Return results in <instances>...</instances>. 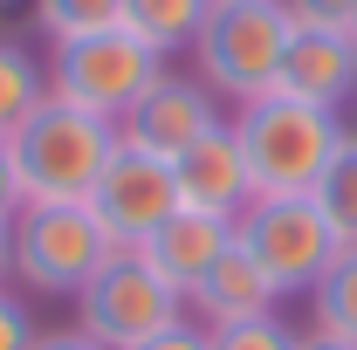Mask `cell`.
<instances>
[{"mask_svg":"<svg viewBox=\"0 0 357 350\" xmlns=\"http://www.w3.org/2000/svg\"><path fill=\"white\" fill-rule=\"evenodd\" d=\"M227 124L241 137L255 199H303V192H316L323 165H330L337 144H344V110H316V103H296V96H282V89L241 103Z\"/></svg>","mask_w":357,"mask_h":350,"instance_id":"obj_1","label":"cell"},{"mask_svg":"<svg viewBox=\"0 0 357 350\" xmlns=\"http://www.w3.org/2000/svg\"><path fill=\"white\" fill-rule=\"evenodd\" d=\"M14 151V172H21V199L28 206H89L96 178L117 151V124L89 117V110H69L48 96L42 110L7 137Z\"/></svg>","mask_w":357,"mask_h":350,"instance_id":"obj_2","label":"cell"},{"mask_svg":"<svg viewBox=\"0 0 357 350\" xmlns=\"http://www.w3.org/2000/svg\"><path fill=\"white\" fill-rule=\"evenodd\" d=\"M289 35H296V21H289V7L282 0H213V14H206V28H199V83L227 96L234 110L241 103H255L268 89L282 83V55H289Z\"/></svg>","mask_w":357,"mask_h":350,"instance_id":"obj_3","label":"cell"},{"mask_svg":"<svg viewBox=\"0 0 357 350\" xmlns=\"http://www.w3.org/2000/svg\"><path fill=\"white\" fill-rule=\"evenodd\" d=\"M158 76H165V55L144 48L131 28L76 35V42H55V55H48V96L103 117V124H117Z\"/></svg>","mask_w":357,"mask_h":350,"instance_id":"obj_4","label":"cell"},{"mask_svg":"<svg viewBox=\"0 0 357 350\" xmlns=\"http://www.w3.org/2000/svg\"><path fill=\"white\" fill-rule=\"evenodd\" d=\"M124 254L89 206H21L14 220V282L28 296H83Z\"/></svg>","mask_w":357,"mask_h":350,"instance_id":"obj_5","label":"cell"},{"mask_svg":"<svg viewBox=\"0 0 357 350\" xmlns=\"http://www.w3.org/2000/svg\"><path fill=\"white\" fill-rule=\"evenodd\" d=\"M234 241L261 261V275L282 289V296H310L316 282L330 275V261L344 254L337 227L323 220L310 192L303 199H255L248 213L234 220Z\"/></svg>","mask_w":357,"mask_h":350,"instance_id":"obj_6","label":"cell"},{"mask_svg":"<svg viewBox=\"0 0 357 350\" xmlns=\"http://www.w3.org/2000/svg\"><path fill=\"white\" fill-rule=\"evenodd\" d=\"M172 323H185V296L165 275H151L131 248L110 254V268L76 296V330L96 337L103 350H137V344H151L158 330H172Z\"/></svg>","mask_w":357,"mask_h":350,"instance_id":"obj_7","label":"cell"},{"mask_svg":"<svg viewBox=\"0 0 357 350\" xmlns=\"http://www.w3.org/2000/svg\"><path fill=\"white\" fill-rule=\"evenodd\" d=\"M213 124H220V110H213V89L199 83V76H158L117 117V144H131V151L158 158V165H178Z\"/></svg>","mask_w":357,"mask_h":350,"instance_id":"obj_8","label":"cell"},{"mask_svg":"<svg viewBox=\"0 0 357 350\" xmlns=\"http://www.w3.org/2000/svg\"><path fill=\"white\" fill-rule=\"evenodd\" d=\"M89 213L103 220V234H110L117 248H144L151 227L178 213L172 165H158V158H144L131 144H117L110 165H103V178H96V192H89Z\"/></svg>","mask_w":357,"mask_h":350,"instance_id":"obj_9","label":"cell"},{"mask_svg":"<svg viewBox=\"0 0 357 350\" xmlns=\"http://www.w3.org/2000/svg\"><path fill=\"white\" fill-rule=\"evenodd\" d=\"M172 185H178V206L213 213V220H241L248 206H255V178H248L241 137H234V124H227V117L172 165Z\"/></svg>","mask_w":357,"mask_h":350,"instance_id":"obj_10","label":"cell"},{"mask_svg":"<svg viewBox=\"0 0 357 350\" xmlns=\"http://www.w3.org/2000/svg\"><path fill=\"white\" fill-rule=\"evenodd\" d=\"M275 89L296 103H316V110H344L357 96V42L344 28H296Z\"/></svg>","mask_w":357,"mask_h":350,"instance_id":"obj_11","label":"cell"},{"mask_svg":"<svg viewBox=\"0 0 357 350\" xmlns=\"http://www.w3.org/2000/svg\"><path fill=\"white\" fill-rule=\"evenodd\" d=\"M227 248H234V220H213V213L178 206L172 220H158V227H151V241L131 248V254L151 268V275H165L178 296H192V282H206V268L220 261Z\"/></svg>","mask_w":357,"mask_h":350,"instance_id":"obj_12","label":"cell"},{"mask_svg":"<svg viewBox=\"0 0 357 350\" xmlns=\"http://www.w3.org/2000/svg\"><path fill=\"white\" fill-rule=\"evenodd\" d=\"M282 303V289L261 275V261L234 241L220 261L206 268V282H192V296H185V316L199 323V330H227V323H255V316H275Z\"/></svg>","mask_w":357,"mask_h":350,"instance_id":"obj_13","label":"cell"},{"mask_svg":"<svg viewBox=\"0 0 357 350\" xmlns=\"http://www.w3.org/2000/svg\"><path fill=\"white\" fill-rule=\"evenodd\" d=\"M206 14H213V0H124V21L117 28H131L137 42L158 48V55H178V48L199 42Z\"/></svg>","mask_w":357,"mask_h":350,"instance_id":"obj_14","label":"cell"},{"mask_svg":"<svg viewBox=\"0 0 357 350\" xmlns=\"http://www.w3.org/2000/svg\"><path fill=\"white\" fill-rule=\"evenodd\" d=\"M42 103H48L42 55H28L21 42H0V137H14Z\"/></svg>","mask_w":357,"mask_h":350,"instance_id":"obj_15","label":"cell"},{"mask_svg":"<svg viewBox=\"0 0 357 350\" xmlns=\"http://www.w3.org/2000/svg\"><path fill=\"white\" fill-rule=\"evenodd\" d=\"M310 330H323V337H337V344H357V248H344L337 261H330V275L310 289Z\"/></svg>","mask_w":357,"mask_h":350,"instance_id":"obj_16","label":"cell"},{"mask_svg":"<svg viewBox=\"0 0 357 350\" xmlns=\"http://www.w3.org/2000/svg\"><path fill=\"white\" fill-rule=\"evenodd\" d=\"M310 199L323 206V220L337 227V241L357 248V144H351V137H344V144H337V158L323 165V178H316Z\"/></svg>","mask_w":357,"mask_h":350,"instance_id":"obj_17","label":"cell"},{"mask_svg":"<svg viewBox=\"0 0 357 350\" xmlns=\"http://www.w3.org/2000/svg\"><path fill=\"white\" fill-rule=\"evenodd\" d=\"M35 21H42L48 42H76V35H103L124 21V0H35Z\"/></svg>","mask_w":357,"mask_h":350,"instance_id":"obj_18","label":"cell"},{"mask_svg":"<svg viewBox=\"0 0 357 350\" xmlns=\"http://www.w3.org/2000/svg\"><path fill=\"white\" fill-rule=\"evenodd\" d=\"M303 330H289L282 316H255V323H227V330H206V350H296Z\"/></svg>","mask_w":357,"mask_h":350,"instance_id":"obj_19","label":"cell"},{"mask_svg":"<svg viewBox=\"0 0 357 350\" xmlns=\"http://www.w3.org/2000/svg\"><path fill=\"white\" fill-rule=\"evenodd\" d=\"M35 337H42V330H35V309L7 282V289H0V350H35Z\"/></svg>","mask_w":357,"mask_h":350,"instance_id":"obj_20","label":"cell"},{"mask_svg":"<svg viewBox=\"0 0 357 350\" xmlns=\"http://www.w3.org/2000/svg\"><path fill=\"white\" fill-rule=\"evenodd\" d=\"M282 7H289L296 28H344L351 35V21H357V0H282Z\"/></svg>","mask_w":357,"mask_h":350,"instance_id":"obj_21","label":"cell"},{"mask_svg":"<svg viewBox=\"0 0 357 350\" xmlns=\"http://www.w3.org/2000/svg\"><path fill=\"white\" fill-rule=\"evenodd\" d=\"M21 206H28V199H21V172H14V151H7V137H0V220L14 227Z\"/></svg>","mask_w":357,"mask_h":350,"instance_id":"obj_22","label":"cell"},{"mask_svg":"<svg viewBox=\"0 0 357 350\" xmlns=\"http://www.w3.org/2000/svg\"><path fill=\"white\" fill-rule=\"evenodd\" d=\"M137 350H206V330L185 316V323H172V330H158L151 344H137Z\"/></svg>","mask_w":357,"mask_h":350,"instance_id":"obj_23","label":"cell"},{"mask_svg":"<svg viewBox=\"0 0 357 350\" xmlns=\"http://www.w3.org/2000/svg\"><path fill=\"white\" fill-rule=\"evenodd\" d=\"M35 350H103V344H96V337H83V330L69 323V330H42V337H35Z\"/></svg>","mask_w":357,"mask_h":350,"instance_id":"obj_24","label":"cell"},{"mask_svg":"<svg viewBox=\"0 0 357 350\" xmlns=\"http://www.w3.org/2000/svg\"><path fill=\"white\" fill-rule=\"evenodd\" d=\"M7 282H14V227L0 220V289H7Z\"/></svg>","mask_w":357,"mask_h":350,"instance_id":"obj_25","label":"cell"},{"mask_svg":"<svg viewBox=\"0 0 357 350\" xmlns=\"http://www.w3.org/2000/svg\"><path fill=\"white\" fill-rule=\"evenodd\" d=\"M296 350H357V344H337V337H323V330H303V344Z\"/></svg>","mask_w":357,"mask_h":350,"instance_id":"obj_26","label":"cell"},{"mask_svg":"<svg viewBox=\"0 0 357 350\" xmlns=\"http://www.w3.org/2000/svg\"><path fill=\"white\" fill-rule=\"evenodd\" d=\"M344 137L357 144V96H351V110H344Z\"/></svg>","mask_w":357,"mask_h":350,"instance_id":"obj_27","label":"cell"},{"mask_svg":"<svg viewBox=\"0 0 357 350\" xmlns=\"http://www.w3.org/2000/svg\"><path fill=\"white\" fill-rule=\"evenodd\" d=\"M351 42H357V21H351Z\"/></svg>","mask_w":357,"mask_h":350,"instance_id":"obj_28","label":"cell"}]
</instances>
